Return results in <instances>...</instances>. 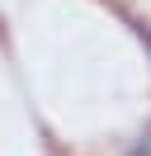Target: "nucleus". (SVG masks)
I'll return each mask as SVG.
<instances>
[{
  "mask_svg": "<svg viewBox=\"0 0 151 156\" xmlns=\"http://www.w3.org/2000/svg\"><path fill=\"white\" fill-rule=\"evenodd\" d=\"M128 156H151V133H142L137 142H132V151H128Z\"/></svg>",
  "mask_w": 151,
  "mask_h": 156,
  "instance_id": "obj_1",
  "label": "nucleus"
},
{
  "mask_svg": "<svg viewBox=\"0 0 151 156\" xmlns=\"http://www.w3.org/2000/svg\"><path fill=\"white\" fill-rule=\"evenodd\" d=\"M142 43H146V48H151V33H142Z\"/></svg>",
  "mask_w": 151,
  "mask_h": 156,
  "instance_id": "obj_2",
  "label": "nucleus"
}]
</instances>
